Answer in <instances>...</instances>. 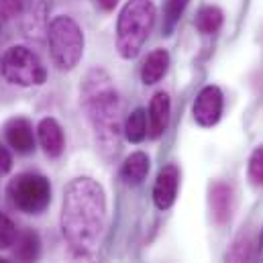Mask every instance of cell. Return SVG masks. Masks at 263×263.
<instances>
[{
  "mask_svg": "<svg viewBox=\"0 0 263 263\" xmlns=\"http://www.w3.org/2000/svg\"><path fill=\"white\" fill-rule=\"evenodd\" d=\"M106 229V194L92 178L67 184L62 202V233L71 251L94 253Z\"/></svg>",
  "mask_w": 263,
  "mask_h": 263,
  "instance_id": "1",
  "label": "cell"
},
{
  "mask_svg": "<svg viewBox=\"0 0 263 263\" xmlns=\"http://www.w3.org/2000/svg\"><path fill=\"white\" fill-rule=\"evenodd\" d=\"M82 106L92 125L98 149L104 155H115L123 137V108L119 92L104 69H92L84 78Z\"/></svg>",
  "mask_w": 263,
  "mask_h": 263,
  "instance_id": "2",
  "label": "cell"
},
{
  "mask_svg": "<svg viewBox=\"0 0 263 263\" xmlns=\"http://www.w3.org/2000/svg\"><path fill=\"white\" fill-rule=\"evenodd\" d=\"M155 25V6L151 0H129L117 21V49L121 58L133 60L145 45Z\"/></svg>",
  "mask_w": 263,
  "mask_h": 263,
  "instance_id": "3",
  "label": "cell"
},
{
  "mask_svg": "<svg viewBox=\"0 0 263 263\" xmlns=\"http://www.w3.org/2000/svg\"><path fill=\"white\" fill-rule=\"evenodd\" d=\"M51 60L60 69H73L84 55V33L71 16H55L47 29Z\"/></svg>",
  "mask_w": 263,
  "mask_h": 263,
  "instance_id": "4",
  "label": "cell"
},
{
  "mask_svg": "<svg viewBox=\"0 0 263 263\" xmlns=\"http://www.w3.org/2000/svg\"><path fill=\"white\" fill-rule=\"evenodd\" d=\"M6 194L16 210L25 214H41L51 202V184L41 174L25 172L8 182Z\"/></svg>",
  "mask_w": 263,
  "mask_h": 263,
  "instance_id": "5",
  "label": "cell"
},
{
  "mask_svg": "<svg viewBox=\"0 0 263 263\" xmlns=\"http://www.w3.org/2000/svg\"><path fill=\"white\" fill-rule=\"evenodd\" d=\"M0 69L6 82L23 88L41 86L47 80V69L39 60V55L23 45H14L6 49L0 62Z\"/></svg>",
  "mask_w": 263,
  "mask_h": 263,
  "instance_id": "6",
  "label": "cell"
},
{
  "mask_svg": "<svg viewBox=\"0 0 263 263\" xmlns=\"http://www.w3.org/2000/svg\"><path fill=\"white\" fill-rule=\"evenodd\" d=\"M222 106H224V98H222L220 88L216 86L202 88L192 108L194 121L200 127H214L222 117Z\"/></svg>",
  "mask_w": 263,
  "mask_h": 263,
  "instance_id": "7",
  "label": "cell"
},
{
  "mask_svg": "<svg viewBox=\"0 0 263 263\" xmlns=\"http://www.w3.org/2000/svg\"><path fill=\"white\" fill-rule=\"evenodd\" d=\"M178 186H180V170L178 165L170 163L161 167L157 174L155 186H153V202L159 210H170L178 196Z\"/></svg>",
  "mask_w": 263,
  "mask_h": 263,
  "instance_id": "8",
  "label": "cell"
},
{
  "mask_svg": "<svg viewBox=\"0 0 263 263\" xmlns=\"http://www.w3.org/2000/svg\"><path fill=\"white\" fill-rule=\"evenodd\" d=\"M21 14H23V33L29 39L41 41L47 35V29H49L45 0H25V6H23Z\"/></svg>",
  "mask_w": 263,
  "mask_h": 263,
  "instance_id": "9",
  "label": "cell"
},
{
  "mask_svg": "<svg viewBox=\"0 0 263 263\" xmlns=\"http://www.w3.org/2000/svg\"><path fill=\"white\" fill-rule=\"evenodd\" d=\"M4 137L6 143L16 151V153H31L35 149V135H33V125L27 119H10L4 125Z\"/></svg>",
  "mask_w": 263,
  "mask_h": 263,
  "instance_id": "10",
  "label": "cell"
},
{
  "mask_svg": "<svg viewBox=\"0 0 263 263\" xmlns=\"http://www.w3.org/2000/svg\"><path fill=\"white\" fill-rule=\"evenodd\" d=\"M172 119V100L165 92H157L149 102V137L157 139L170 127Z\"/></svg>",
  "mask_w": 263,
  "mask_h": 263,
  "instance_id": "11",
  "label": "cell"
},
{
  "mask_svg": "<svg viewBox=\"0 0 263 263\" xmlns=\"http://www.w3.org/2000/svg\"><path fill=\"white\" fill-rule=\"evenodd\" d=\"M233 208H235L233 188L224 182H216L210 188V210L216 224H227L233 216Z\"/></svg>",
  "mask_w": 263,
  "mask_h": 263,
  "instance_id": "12",
  "label": "cell"
},
{
  "mask_svg": "<svg viewBox=\"0 0 263 263\" xmlns=\"http://www.w3.org/2000/svg\"><path fill=\"white\" fill-rule=\"evenodd\" d=\"M37 137H39V145L43 147L45 155L60 157L64 153V147H66L64 129L55 119H51V117L43 119L39 123V127H37Z\"/></svg>",
  "mask_w": 263,
  "mask_h": 263,
  "instance_id": "13",
  "label": "cell"
},
{
  "mask_svg": "<svg viewBox=\"0 0 263 263\" xmlns=\"http://www.w3.org/2000/svg\"><path fill=\"white\" fill-rule=\"evenodd\" d=\"M167 67H170V53L165 49L151 51L147 55V60L143 62V67H141V80H143V84H147V86L157 84L167 73Z\"/></svg>",
  "mask_w": 263,
  "mask_h": 263,
  "instance_id": "14",
  "label": "cell"
},
{
  "mask_svg": "<svg viewBox=\"0 0 263 263\" xmlns=\"http://www.w3.org/2000/svg\"><path fill=\"white\" fill-rule=\"evenodd\" d=\"M149 167H151L149 155L143 153V151H135V153H131V155L125 159V163H123V167H121V178H123L127 184L137 186V184H141V182L147 178Z\"/></svg>",
  "mask_w": 263,
  "mask_h": 263,
  "instance_id": "15",
  "label": "cell"
},
{
  "mask_svg": "<svg viewBox=\"0 0 263 263\" xmlns=\"http://www.w3.org/2000/svg\"><path fill=\"white\" fill-rule=\"evenodd\" d=\"M255 261V243L251 233H241L235 237L231 247L224 253V263H253Z\"/></svg>",
  "mask_w": 263,
  "mask_h": 263,
  "instance_id": "16",
  "label": "cell"
},
{
  "mask_svg": "<svg viewBox=\"0 0 263 263\" xmlns=\"http://www.w3.org/2000/svg\"><path fill=\"white\" fill-rule=\"evenodd\" d=\"M41 253V239L35 231H25L16 239V249L14 255L21 263H35Z\"/></svg>",
  "mask_w": 263,
  "mask_h": 263,
  "instance_id": "17",
  "label": "cell"
},
{
  "mask_svg": "<svg viewBox=\"0 0 263 263\" xmlns=\"http://www.w3.org/2000/svg\"><path fill=\"white\" fill-rule=\"evenodd\" d=\"M222 27V10L216 6H204L196 14V29L202 35H214Z\"/></svg>",
  "mask_w": 263,
  "mask_h": 263,
  "instance_id": "18",
  "label": "cell"
},
{
  "mask_svg": "<svg viewBox=\"0 0 263 263\" xmlns=\"http://www.w3.org/2000/svg\"><path fill=\"white\" fill-rule=\"evenodd\" d=\"M123 133L127 137V141L131 143H141L147 137V112L143 108H137L129 115V119L125 121Z\"/></svg>",
  "mask_w": 263,
  "mask_h": 263,
  "instance_id": "19",
  "label": "cell"
},
{
  "mask_svg": "<svg viewBox=\"0 0 263 263\" xmlns=\"http://www.w3.org/2000/svg\"><path fill=\"white\" fill-rule=\"evenodd\" d=\"M188 2H190V0H167V4H165V14H163V16H165V18H163V31H165V35H172V31H174V27L178 25V21L182 18V14H184Z\"/></svg>",
  "mask_w": 263,
  "mask_h": 263,
  "instance_id": "20",
  "label": "cell"
},
{
  "mask_svg": "<svg viewBox=\"0 0 263 263\" xmlns=\"http://www.w3.org/2000/svg\"><path fill=\"white\" fill-rule=\"evenodd\" d=\"M249 180L255 186H263V145H259L249 157Z\"/></svg>",
  "mask_w": 263,
  "mask_h": 263,
  "instance_id": "21",
  "label": "cell"
},
{
  "mask_svg": "<svg viewBox=\"0 0 263 263\" xmlns=\"http://www.w3.org/2000/svg\"><path fill=\"white\" fill-rule=\"evenodd\" d=\"M14 241H16V227L4 212H0V249H8L10 245H14Z\"/></svg>",
  "mask_w": 263,
  "mask_h": 263,
  "instance_id": "22",
  "label": "cell"
},
{
  "mask_svg": "<svg viewBox=\"0 0 263 263\" xmlns=\"http://www.w3.org/2000/svg\"><path fill=\"white\" fill-rule=\"evenodd\" d=\"M25 0H0V21H10L23 12Z\"/></svg>",
  "mask_w": 263,
  "mask_h": 263,
  "instance_id": "23",
  "label": "cell"
},
{
  "mask_svg": "<svg viewBox=\"0 0 263 263\" xmlns=\"http://www.w3.org/2000/svg\"><path fill=\"white\" fill-rule=\"evenodd\" d=\"M67 263H96L92 259L90 253H80V251H71L69 253V261Z\"/></svg>",
  "mask_w": 263,
  "mask_h": 263,
  "instance_id": "24",
  "label": "cell"
},
{
  "mask_svg": "<svg viewBox=\"0 0 263 263\" xmlns=\"http://www.w3.org/2000/svg\"><path fill=\"white\" fill-rule=\"evenodd\" d=\"M10 165H12V159H10L8 151L4 147H0V174H6L10 170Z\"/></svg>",
  "mask_w": 263,
  "mask_h": 263,
  "instance_id": "25",
  "label": "cell"
},
{
  "mask_svg": "<svg viewBox=\"0 0 263 263\" xmlns=\"http://www.w3.org/2000/svg\"><path fill=\"white\" fill-rule=\"evenodd\" d=\"M255 263H263V229L257 241V249H255Z\"/></svg>",
  "mask_w": 263,
  "mask_h": 263,
  "instance_id": "26",
  "label": "cell"
},
{
  "mask_svg": "<svg viewBox=\"0 0 263 263\" xmlns=\"http://www.w3.org/2000/svg\"><path fill=\"white\" fill-rule=\"evenodd\" d=\"M98 4H100L104 10H112V8L119 4V0H98Z\"/></svg>",
  "mask_w": 263,
  "mask_h": 263,
  "instance_id": "27",
  "label": "cell"
},
{
  "mask_svg": "<svg viewBox=\"0 0 263 263\" xmlns=\"http://www.w3.org/2000/svg\"><path fill=\"white\" fill-rule=\"evenodd\" d=\"M0 263H10V261H6V259H2V257H0Z\"/></svg>",
  "mask_w": 263,
  "mask_h": 263,
  "instance_id": "28",
  "label": "cell"
}]
</instances>
